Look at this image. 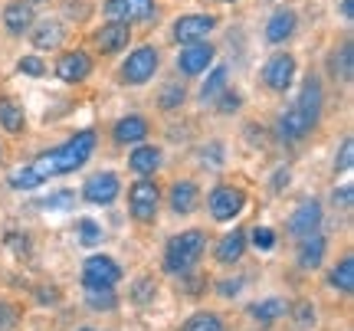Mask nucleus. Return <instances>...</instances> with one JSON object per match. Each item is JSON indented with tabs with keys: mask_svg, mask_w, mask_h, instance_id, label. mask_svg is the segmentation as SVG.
I'll return each mask as SVG.
<instances>
[{
	"mask_svg": "<svg viewBox=\"0 0 354 331\" xmlns=\"http://www.w3.org/2000/svg\"><path fill=\"white\" fill-rule=\"evenodd\" d=\"M95 151V131H76L73 138L59 144V148H53V151H43L33 161V171H37L39 178H56V174H73L79 167L86 164L88 158Z\"/></svg>",
	"mask_w": 354,
	"mask_h": 331,
	"instance_id": "obj_1",
	"label": "nucleus"
},
{
	"mask_svg": "<svg viewBox=\"0 0 354 331\" xmlns=\"http://www.w3.org/2000/svg\"><path fill=\"white\" fill-rule=\"evenodd\" d=\"M203 249H207V233L203 229H184V233L171 236L165 246V272H171V276L190 272L203 256Z\"/></svg>",
	"mask_w": 354,
	"mask_h": 331,
	"instance_id": "obj_2",
	"label": "nucleus"
},
{
	"mask_svg": "<svg viewBox=\"0 0 354 331\" xmlns=\"http://www.w3.org/2000/svg\"><path fill=\"white\" fill-rule=\"evenodd\" d=\"M158 204H161V191H158L154 180L141 178L131 184V191H128V210H131V217L138 220V223H151L158 217Z\"/></svg>",
	"mask_w": 354,
	"mask_h": 331,
	"instance_id": "obj_3",
	"label": "nucleus"
},
{
	"mask_svg": "<svg viewBox=\"0 0 354 331\" xmlns=\"http://www.w3.org/2000/svg\"><path fill=\"white\" fill-rule=\"evenodd\" d=\"M122 282V266L109 256H88L82 266V285L86 289H115Z\"/></svg>",
	"mask_w": 354,
	"mask_h": 331,
	"instance_id": "obj_4",
	"label": "nucleus"
},
{
	"mask_svg": "<svg viewBox=\"0 0 354 331\" xmlns=\"http://www.w3.org/2000/svg\"><path fill=\"white\" fill-rule=\"evenodd\" d=\"M154 73H158V50L154 46H138L122 63V82H128V86H145Z\"/></svg>",
	"mask_w": 354,
	"mask_h": 331,
	"instance_id": "obj_5",
	"label": "nucleus"
},
{
	"mask_svg": "<svg viewBox=\"0 0 354 331\" xmlns=\"http://www.w3.org/2000/svg\"><path fill=\"white\" fill-rule=\"evenodd\" d=\"M243 207H246V193L240 187H216L210 197H207V210L216 223H230L233 217H240Z\"/></svg>",
	"mask_w": 354,
	"mask_h": 331,
	"instance_id": "obj_6",
	"label": "nucleus"
},
{
	"mask_svg": "<svg viewBox=\"0 0 354 331\" xmlns=\"http://www.w3.org/2000/svg\"><path fill=\"white\" fill-rule=\"evenodd\" d=\"M105 13L122 23H148L154 17V0H105Z\"/></svg>",
	"mask_w": 354,
	"mask_h": 331,
	"instance_id": "obj_7",
	"label": "nucleus"
},
{
	"mask_svg": "<svg viewBox=\"0 0 354 331\" xmlns=\"http://www.w3.org/2000/svg\"><path fill=\"white\" fill-rule=\"evenodd\" d=\"M118 191H122V184H118V178H115L112 171H102V174H95V178L86 180V187H82V200L92 207H109L118 197Z\"/></svg>",
	"mask_w": 354,
	"mask_h": 331,
	"instance_id": "obj_8",
	"label": "nucleus"
},
{
	"mask_svg": "<svg viewBox=\"0 0 354 331\" xmlns=\"http://www.w3.org/2000/svg\"><path fill=\"white\" fill-rule=\"evenodd\" d=\"M292 79H295V56H289V53H276L263 66V82L272 92H286L292 86Z\"/></svg>",
	"mask_w": 354,
	"mask_h": 331,
	"instance_id": "obj_9",
	"label": "nucleus"
},
{
	"mask_svg": "<svg viewBox=\"0 0 354 331\" xmlns=\"http://www.w3.org/2000/svg\"><path fill=\"white\" fill-rule=\"evenodd\" d=\"M210 63H214V46L203 43V39L187 43V46L180 50V56H177V69H180L184 76H201V73H207Z\"/></svg>",
	"mask_w": 354,
	"mask_h": 331,
	"instance_id": "obj_10",
	"label": "nucleus"
},
{
	"mask_svg": "<svg viewBox=\"0 0 354 331\" xmlns=\"http://www.w3.org/2000/svg\"><path fill=\"white\" fill-rule=\"evenodd\" d=\"M216 26V20L210 13H190V17H180L174 23V39L177 43H197V39H207V33Z\"/></svg>",
	"mask_w": 354,
	"mask_h": 331,
	"instance_id": "obj_11",
	"label": "nucleus"
},
{
	"mask_svg": "<svg viewBox=\"0 0 354 331\" xmlns=\"http://www.w3.org/2000/svg\"><path fill=\"white\" fill-rule=\"evenodd\" d=\"M318 227H322V204L318 200H302L289 217V233L295 240H302L308 233H318Z\"/></svg>",
	"mask_w": 354,
	"mask_h": 331,
	"instance_id": "obj_12",
	"label": "nucleus"
},
{
	"mask_svg": "<svg viewBox=\"0 0 354 331\" xmlns=\"http://www.w3.org/2000/svg\"><path fill=\"white\" fill-rule=\"evenodd\" d=\"M315 125H318V122H312V118H308L299 105H292L289 112L279 115V138H282V141H302Z\"/></svg>",
	"mask_w": 354,
	"mask_h": 331,
	"instance_id": "obj_13",
	"label": "nucleus"
},
{
	"mask_svg": "<svg viewBox=\"0 0 354 331\" xmlns=\"http://www.w3.org/2000/svg\"><path fill=\"white\" fill-rule=\"evenodd\" d=\"M128 39H131V26L122 23V20H109V23H105L99 33H95V46H99V53L112 56V53L125 50Z\"/></svg>",
	"mask_w": 354,
	"mask_h": 331,
	"instance_id": "obj_14",
	"label": "nucleus"
},
{
	"mask_svg": "<svg viewBox=\"0 0 354 331\" xmlns=\"http://www.w3.org/2000/svg\"><path fill=\"white\" fill-rule=\"evenodd\" d=\"M88 73H92V59H88L82 50L63 53L59 63H56V76L63 79V82H82Z\"/></svg>",
	"mask_w": 354,
	"mask_h": 331,
	"instance_id": "obj_15",
	"label": "nucleus"
},
{
	"mask_svg": "<svg viewBox=\"0 0 354 331\" xmlns=\"http://www.w3.org/2000/svg\"><path fill=\"white\" fill-rule=\"evenodd\" d=\"M243 253H246V233L243 229H233L227 233L223 240L216 243V263H223V266H233V263H240Z\"/></svg>",
	"mask_w": 354,
	"mask_h": 331,
	"instance_id": "obj_16",
	"label": "nucleus"
},
{
	"mask_svg": "<svg viewBox=\"0 0 354 331\" xmlns=\"http://www.w3.org/2000/svg\"><path fill=\"white\" fill-rule=\"evenodd\" d=\"M3 26L10 30L13 37L26 33V30L33 26V7H30L26 0H13V3H7V10H3Z\"/></svg>",
	"mask_w": 354,
	"mask_h": 331,
	"instance_id": "obj_17",
	"label": "nucleus"
},
{
	"mask_svg": "<svg viewBox=\"0 0 354 331\" xmlns=\"http://www.w3.org/2000/svg\"><path fill=\"white\" fill-rule=\"evenodd\" d=\"M325 249H328V243L322 233H308L302 236V246H299V266L302 269H318L322 266V259H325Z\"/></svg>",
	"mask_w": 354,
	"mask_h": 331,
	"instance_id": "obj_18",
	"label": "nucleus"
},
{
	"mask_svg": "<svg viewBox=\"0 0 354 331\" xmlns=\"http://www.w3.org/2000/svg\"><path fill=\"white\" fill-rule=\"evenodd\" d=\"M197 204H201V191H197V184H190V180H180V184H174L171 187V210L174 214H194L197 210Z\"/></svg>",
	"mask_w": 354,
	"mask_h": 331,
	"instance_id": "obj_19",
	"label": "nucleus"
},
{
	"mask_svg": "<svg viewBox=\"0 0 354 331\" xmlns=\"http://www.w3.org/2000/svg\"><path fill=\"white\" fill-rule=\"evenodd\" d=\"M128 167H131L135 174H141V178H148V174H154V171L161 167V151H158L154 144H138V148L131 151V158H128Z\"/></svg>",
	"mask_w": 354,
	"mask_h": 331,
	"instance_id": "obj_20",
	"label": "nucleus"
},
{
	"mask_svg": "<svg viewBox=\"0 0 354 331\" xmlns=\"http://www.w3.org/2000/svg\"><path fill=\"white\" fill-rule=\"evenodd\" d=\"M295 105H299V108H302L312 122H318V115H322V82H318L315 76H308L302 82V92H299Z\"/></svg>",
	"mask_w": 354,
	"mask_h": 331,
	"instance_id": "obj_21",
	"label": "nucleus"
},
{
	"mask_svg": "<svg viewBox=\"0 0 354 331\" xmlns=\"http://www.w3.org/2000/svg\"><path fill=\"white\" fill-rule=\"evenodd\" d=\"M295 33V13L292 10H276L269 17V23H266V39L269 43H286V39Z\"/></svg>",
	"mask_w": 354,
	"mask_h": 331,
	"instance_id": "obj_22",
	"label": "nucleus"
},
{
	"mask_svg": "<svg viewBox=\"0 0 354 331\" xmlns=\"http://www.w3.org/2000/svg\"><path fill=\"white\" fill-rule=\"evenodd\" d=\"M115 141L118 144H135V141H145L148 138V122L141 118V115H128V118H122L118 125H115Z\"/></svg>",
	"mask_w": 354,
	"mask_h": 331,
	"instance_id": "obj_23",
	"label": "nucleus"
},
{
	"mask_svg": "<svg viewBox=\"0 0 354 331\" xmlns=\"http://www.w3.org/2000/svg\"><path fill=\"white\" fill-rule=\"evenodd\" d=\"M63 37H66V30L59 20H43L33 30V46L37 50H56V46H63Z\"/></svg>",
	"mask_w": 354,
	"mask_h": 331,
	"instance_id": "obj_24",
	"label": "nucleus"
},
{
	"mask_svg": "<svg viewBox=\"0 0 354 331\" xmlns=\"http://www.w3.org/2000/svg\"><path fill=\"white\" fill-rule=\"evenodd\" d=\"M0 125L7 128V131H13V135H20V131L26 128L24 108L13 102V99H7V95H0Z\"/></svg>",
	"mask_w": 354,
	"mask_h": 331,
	"instance_id": "obj_25",
	"label": "nucleus"
},
{
	"mask_svg": "<svg viewBox=\"0 0 354 331\" xmlns=\"http://www.w3.org/2000/svg\"><path fill=\"white\" fill-rule=\"evenodd\" d=\"M328 66H331V76L348 82V79H351V73H354V46H351V43H342V46H338V53H331Z\"/></svg>",
	"mask_w": 354,
	"mask_h": 331,
	"instance_id": "obj_26",
	"label": "nucleus"
},
{
	"mask_svg": "<svg viewBox=\"0 0 354 331\" xmlns=\"http://www.w3.org/2000/svg\"><path fill=\"white\" fill-rule=\"evenodd\" d=\"M289 312V305L286 302H279V299H266V302H256V305H250V315H253L259 325H269V321L282 319Z\"/></svg>",
	"mask_w": 354,
	"mask_h": 331,
	"instance_id": "obj_27",
	"label": "nucleus"
},
{
	"mask_svg": "<svg viewBox=\"0 0 354 331\" xmlns=\"http://www.w3.org/2000/svg\"><path fill=\"white\" fill-rule=\"evenodd\" d=\"M331 285L338 292H351L354 289V256H342L338 266L331 269Z\"/></svg>",
	"mask_w": 354,
	"mask_h": 331,
	"instance_id": "obj_28",
	"label": "nucleus"
},
{
	"mask_svg": "<svg viewBox=\"0 0 354 331\" xmlns=\"http://www.w3.org/2000/svg\"><path fill=\"white\" fill-rule=\"evenodd\" d=\"M227 89V66H216L214 73L207 76V82L201 86V99L203 102H216V95Z\"/></svg>",
	"mask_w": 354,
	"mask_h": 331,
	"instance_id": "obj_29",
	"label": "nucleus"
},
{
	"mask_svg": "<svg viewBox=\"0 0 354 331\" xmlns=\"http://www.w3.org/2000/svg\"><path fill=\"white\" fill-rule=\"evenodd\" d=\"M180 331H227V328H223L220 315H214V312H197V315H190V319L180 325Z\"/></svg>",
	"mask_w": 354,
	"mask_h": 331,
	"instance_id": "obj_30",
	"label": "nucleus"
},
{
	"mask_svg": "<svg viewBox=\"0 0 354 331\" xmlns=\"http://www.w3.org/2000/svg\"><path fill=\"white\" fill-rule=\"evenodd\" d=\"M86 302L92 312H112V308L118 305L115 289H86Z\"/></svg>",
	"mask_w": 354,
	"mask_h": 331,
	"instance_id": "obj_31",
	"label": "nucleus"
},
{
	"mask_svg": "<svg viewBox=\"0 0 354 331\" xmlns=\"http://www.w3.org/2000/svg\"><path fill=\"white\" fill-rule=\"evenodd\" d=\"M39 184H43V178L33 171V164L20 167V171H13V174H10V187H13V191H33V187H39Z\"/></svg>",
	"mask_w": 354,
	"mask_h": 331,
	"instance_id": "obj_32",
	"label": "nucleus"
},
{
	"mask_svg": "<svg viewBox=\"0 0 354 331\" xmlns=\"http://www.w3.org/2000/svg\"><path fill=\"white\" fill-rule=\"evenodd\" d=\"M154 292H158V285H154L151 276H141L135 285H131V302H138V305H148L154 299Z\"/></svg>",
	"mask_w": 354,
	"mask_h": 331,
	"instance_id": "obj_33",
	"label": "nucleus"
},
{
	"mask_svg": "<svg viewBox=\"0 0 354 331\" xmlns=\"http://www.w3.org/2000/svg\"><path fill=\"white\" fill-rule=\"evenodd\" d=\"M184 99H187V92L180 89L177 82H171V86H165V89H161V99H158V105L171 112V108H177V105H184Z\"/></svg>",
	"mask_w": 354,
	"mask_h": 331,
	"instance_id": "obj_34",
	"label": "nucleus"
},
{
	"mask_svg": "<svg viewBox=\"0 0 354 331\" xmlns=\"http://www.w3.org/2000/svg\"><path fill=\"white\" fill-rule=\"evenodd\" d=\"M43 210H63V207L76 204V193L73 191H59V193H50V197H43V200H37Z\"/></svg>",
	"mask_w": 354,
	"mask_h": 331,
	"instance_id": "obj_35",
	"label": "nucleus"
},
{
	"mask_svg": "<svg viewBox=\"0 0 354 331\" xmlns=\"http://www.w3.org/2000/svg\"><path fill=\"white\" fill-rule=\"evenodd\" d=\"M79 240H82V246H95L102 240V227L95 220H79Z\"/></svg>",
	"mask_w": 354,
	"mask_h": 331,
	"instance_id": "obj_36",
	"label": "nucleus"
},
{
	"mask_svg": "<svg viewBox=\"0 0 354 331\" xmlns=\"http://www.w3.org/2000/svg\"><path fill=\"white\" fill-rule=\"evenodd\" d=\"M17 69H20L24 76H30V79L46 76V66H43V59H39V56H24V59L17 63Z\"/></svg>",
	"mask_w": 354,
	"mask_h": 331,
	"instance_id": "obj_37",
	"label": "nucleus"
},
{
	"mask_svg": "<svg viewBox=\"0 0 354 331\" xmlns=\"http://www.w3.org/2000/svg\"><path fill=\"white\" fill-rule=\"evenodd\" d=\"M351 161H354V141L344 138L342 141V151H338V158H335V171H351Z\"/></svg>",
	"mask_w": 354,
	"mask_h": 331,
	"instance_id": "obj_38",
	"label": "nucleus"
},
{
	"mask_svg": "<svg viewBox=\"0 0 354 331\" xmlns=\"http://www.w3.org/2000/svg\"><path fill=\"white\" fill-rule=\"evenodd\" d=\"M17 321H20L17 305H10V302H0V331H13V328H17Z\"/></svg>",
	"mask_w": 354,
	"mask_h": 331,
	"instance_id": "obj_39",
	"label": "nucleus"
},
{
	"mask_svg": "<svg viewBox=\"0 0 354 331\" xmlns=\"http://www.w3.org/2000/svg\"><path fill=\"white\" fill-rule=\"evenodd\" d=\"M351 200H354V187H351V184L335 187V193H331V204L338 207V210H351Z\"/></svg>",
	"mask_w": 354,
	"mask_h": 331,
	"instance_id": "obj_40",
	"label": "nucleus"
},
{
	"mask_svg": "<svg viewBox=\"0 0 354 331\" xmlns=\"http://www.w3.org/2000/svg\"><path fill=\"white\" fill-rule=\"evenodd\" d=\"M253 243H256V249H272L276 246V233L269 227H256L253 229Z\"/></svg>",
	"mask_w": 354,
	"mask_h": 331,
	"instance_id": "obj_41",
	"label": "nucleus"
},
{
	"mask_svg": "<svg viewBox=\"0 0 354 331\" xmlns=\"http://www.w3.org/2000/svg\"><path fill=\"white\" fill-rule=\"evenodd\" d=\"M216 99H220V102H216V108H220V112H223V115L236 112V108H240V105H243V99H240V95H236V92H220Z\"/></svg>",
	"mask_w": 354,
	"mask_h": 331,
	"instance_id": "obj_42",
	"label": "nucleus"
},
{
	"mask_svg": "<svg viewBox=\"0 0 354 331\" xmlns=\"http://www.w3.org/2000/svg\"><path fill=\"white\" fill-rule=\"evenodd\" d=\"M240 289H243V279H220V282H216V292L223 295V299L240 295Z\"/></svg>",
	"mask_w": 354,
	"mask_h": 331,
	"instance_id": "obj_43",
	"label": "nucleus"
},
{
	"mask_svg": "<svg viewBox=\"0 0 354 331\" xmlns=\"http://www.w3.org/2000/svg\"><path fill=\"white\" fill-rule=\"evenodd\" d=\"M292 315H295V321H299V325H312V321H315V312H312V305H308V302H299V305L292 308Z\"/></svg>",
	"mask_w": 354,
	"mask_h": 331,
	"instance_id": "obj_44",
	"label": "nucleus"
},
{
	"mask_svg": "<svg viewBox=\"0 0 354 331\" xmlns=\"http://www.w3.org/2000/svg\"><path fill=\"white\" fill-rule=\"evenodd\" d=\"M184 276H187V272H184ZM203 282H207V279H201V276H187V279H184V292H187V295L203 292Z\"/></svg>",
	"mask_w": 354,
	"mask_h": 331,
	"instance_id": "obj_45",
	"label": "nucleus"
},
{
	"mask_svg": "<svg viewBox=\"0 0 354 331\" xmlns=\"http://www.w3.org/2000/svg\"><path fill=\"white\" fill-rule=\"evenodd\" d=\"M282 187H289V171H286V167H279L276 180H272V191H282Z\"/></svg>",
	"mask_w": 354,
	"mask_h": 331,
	"instance_id": "obj_46",
	"label": "nucleus"
},
{
	"mask_svg": "<svg viewBox=\"0 0 354 331\" xmlns=\"http://www.w3.org/2000/svg\"><path fill=\"white\" fill-rule=\"evenodd\" d=\"M342 13H344V20H351L354 17V0H342Z\"/></svg>",
	"mask_w": 354,
	"mask_h": 331,
	"instance_id": "obj_47",
	"label": "nucleus"
},
{
	"mask_svg": "<svg viewBox=\"0 0 354 331\" xmlns=\"http://www.w3.org/2000/svg\"><path fill=\"white\" fill-rule=\"evenodd\" d=\"M39 299H43V302H53V299H56V292H53V289H43V292H39Z\"/></svg>",
	"mask_w": 354,
	"mask_h": 331,
	"instance_id": "obj_48",
	"label": "nucleus"
},
{
	"mask_svg": "<svg viewBox=\"0 0 354 331\" xmlns=\"http://www.w3.org/2000/svg\"><path fill=\"white\" fill-rule=\"evenodd\" d=\"M79 331H95V328H79Z\"/></svg>",
	"mask_w": 354,
	"mask_h": 331,
	"instance_id": "obj_49",
	"label": "nucleus"
},
{
	"mask_svg": "<svg viewBox=\"0 0 354 331\" xmlns=\"http://www.w3.org/2000/svg\"><path fill=\"white\" fill-rule=\"evenodd\" d=\"M220 3H233V0H220Z\"/></svg>",
	"mask_w": 354,
	"mask_h": 331,
	"instance_id": "obj_50",
	"label": "nucleus"
}]
</instances>
